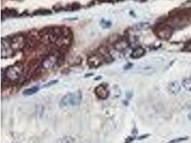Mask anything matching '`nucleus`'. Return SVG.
<instances>
[{"label": "nucleus", "mask_w": 191, "mask_h": 143, "mask_svg": "<svg viewBox=\"0 0 191 143\" xmlns=\"http://www.w3.org/2000/svg\"><path fill=\"white\" fill-rule=\"evenodd\" d=\"M186 49L188 51H191V41L187 44V45L186 46Z\"/></svg>", "instance_id": "nucleus-16"}, {"label": "nucleus", "mask_w": 191, "mask_h": 143, "mask_svg": "<svg viewBox=\"0 0 191 143\" xmlns=\"http://www.w3.org/2000/svg\"><path fill=\"white\" fill-rule=\"evenodd\" d=\"M183 87L184 89L188 92H191V79L190 78H186L183 80L182 82Z\"/></svg>", "instance_id": "nucleus-12"}, {"label": "nucleus", "mask_w": 191, "mask_h": 143, "mask_svg": "<svg viewBox=\"0 0 191 143\" xmlns=\"http://www.w3.org/2000/svg\"><path fill=\"white\" fill-rule=\"evenodd\" d=\"M58 61H59V57L57 56L55 54H50L42 61L41 66L44 70H47L53 67L55 64H57Z\"/></svg>", "instance_id": "nucleus-5"}, {"label": "nucleus", "mask_w": 191, "mask_h": 143, "mask_svg": "<svg viewBox=\"0 0 191 143\" xmlns=\"http://www.w3.org/2000/svg\"><path fill=\"white\" fill-rule=\"evenodd\" d=\"M104 62V57L98 54H92L87 59V63L92 67H97L102 65Z\"/></svg>", "instance_id": "nucleus-6"}, {"label": "nucleus", "mask_w": 191, "mask_h": 143, "mask_svg": "<svg viewBox=\"0 0 191 143\" xmlns=\"http://www.w3.org/2000/svg\"><path fill=\"white\" fill-rule=\"evenodd\" d=\"M145 50L142 47H138L132 51L131 54V57L134 59H137L141 57L142 56L144 55L145 54Z\"/></svg>", "instance_id": "nucleus-10"}, {"label": "nucleus", "mask_w": 191, "mask_h": 143, "mask_svg": "<svg viewBox=\"0 0 191 143\" xmlns=\"http://www.w3.org/2000/svg\"><path fill=\"white\" fill-rule=\"evenodd\" d=\"M168 89L171 93L178 94L180 90V87L177 82H171L168 86Z\"/></svg>", "instance_id": "nucleus-11"}, {"label": "nucleus", "mask_w": 191, "mask_h": 143, "mask_svg": "<svg viewBox=\"0 0 191 143\" xmlns=\"http://www.w3.org/2000/svg\"><path fill=\"white\" fill-rule=\"evenodd\" d=\"M39 88L37 87H32L31 88H29V89H27L26 90H24L23 92V95L25 96H28V95H32L33 94L37 93L38 92Z\"/></svg>", "instance_id": "nucleus-13"}, {"label": "nucleus", "mask_w": 191, "mask_h": 143, "mask_svg": "<svg viewBox=\"0 0 191 143\" xmlns=\"http://www.w3.org/2000/svg\"><path fill=\"white\" fill-rule=\"evenodd\" d=\"M1 55L2 58H7L14 54V50L11 46L10 40L8 38L2 39Z\"/></svg>", "instance_id": "nucleus-3"}, {"label": "nucleus", "mask_w": 191, "mask_h": 143, "mask_svg": "<svg viewBox=\"0 0 191 143\" xmlns=\"http://www.w3.org/2000/svg\"><path fill=\"white\" fill-rule=\"evenodd\" d=\"M23 66L21 64L12 65L6 70L5 78L10 82H16L23 74Z\"/></svg>", "instance_id": "nucleus-2"}, {"label": "nucleus", "mask_w": 191, "mask_h": 143, "mask_svg": "<svg viewBox=\"0 0 191 143\" xmlns=\"http://www.w3.org/2000/svg\"><path fill=\"white\" fill-rule=\"evenodd\" d=\"M97 97L101 99H105L109 97V90L104 85H100L95 89Z\"/></svg>", "instance_id": "nucleus-8"}, {"label": "nucleus", "mask_w": 191, "mask_h": 143, "mask_svg": "<svg viewBox=\"0 0 191 143\" xmlns=\"http://www.w3.org/2000/svg\"><path fill=\"white\" fill-rule=\"evenodd\" d=\"M129 47V42L127 40H121L118 42H117L115 44H114V48L116 50L120 51V52H122V51H124L127 50Z\"/></svg>", "instance_id": "nucleus-9"}, {"label": "nucleus", "mask_w": 191, "mask_h": 143, "mask_svg": "<svg viewBox=\"0 0 191 143\" xmlns=\"http://www.w3.org/2000/svg\"><path fill=\"white\" fill-rule=\"evenodd\" d=\"M156 34L160 38L167 39L172 34V29L168 26H161L157 29Z\"/></svg>", "instance_id": "nucleus-7"}, {"label": "nucleus", "mask_w": 191, "mask_h": 143, "mask_svg": "<svg viewBox=\"0 0 191 143\" xmlns=\"http://www.w3.org/2000/svg\"><path fill=\"white\" fill-rule=\"evenodd\" d=\"M57 80H54V81L50 82L48 84H47V85H44V87H48V86H50V85H54V84L57 83Z\"/></svg>", "instance_id": "nucleus-15"}, {"label": "nucleus", "mask_w": 191, "mask_h": 143, "mask_svg": "<svg viewBox=\"0 0 191 143\" xmlns=\"http://www.w3.org/2000/svg\"><path fill=\"white\" fill-rule=\"evenodd\" d=\"M82 93L80 91L70 93L64 96L61 99L60 105L61 107H75L80 104L82 101Z\"/></svg>", "instance_id": "nucleus-1"}, {"label": "nucleus", "mask_w": 191, "mask_h": 143, "mask_svg": "<svg viewBox=\"0 0 191 143\" xmlns=\"http://www.w3.org/2000/svg\"><path fill=\"white\" fill-rule=\"evenodd\" d=\"M186 138H178V139H176V140H173V141H171L170 142V143H175V142H181V141H183V140H186Z\"/></svg>", "instance_id": "nucleus-14"}, {"label": "nucleus", "mask_w": 191, "mask_h": 143, "mask_svg": "<svg viewBox=\"0 0 191 143\" xmlns=\"http://www.w3.org/2000/svg\"><path fill=\"white\" fill-rule=\"evenodd\" d=\"M188 117H189V118H190V119H191V112L190 113V114H189V115H188Z\"/></svg>", "instance_id": "nucleus-17"}, {"label": "nucleus", "mask_w": 191, "mask_h": 143, "mask_svg": "<svg viewBox=\"0 0 191 143\" xmlns=\"http://www.w3.org/2000/svg\"><path fill=\"white\" fill-rule=\"evenodd\" d=\"M11 46L14 51L21 50L25 47L27 44L26 38L23 35H17L10 39Z\"/></svg>", "instance_id": "nucleus-4"}]
</instances>
